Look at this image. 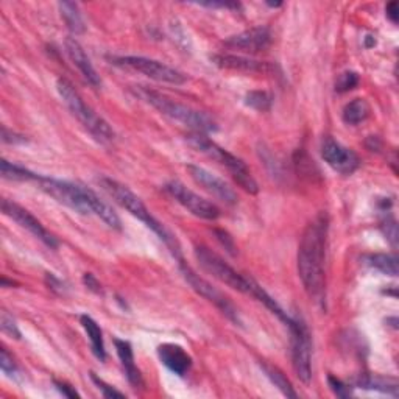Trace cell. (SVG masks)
<instances>
[{
  "label": "cell",
  "instance_id": "obj_1",
  "mask_svg": "<svg viewBox=\"0 0 399 399\" xmlns=\"http://www.w3.org/2000/svg\"><path fill=\"white\" fill-rule=\"evenodd\" d=\"M328 217L320 214L306 227L298 246V275L309 297L321 301L325 297V259Z\"/></svg>",
  "mask_w": 399,
  "mask_h": 399
},
{
  "label": "cell",
  "instance_id": "obj_2",
  "mask_svg": "<svg viewBox=\"0 0 399 399\" xmlns=\"http://www.w3.org/2000/svg\"><path fill=\"white\" fill-rule=\"evenodd\" d=\"M36 183L40 184V189L50 195L61 205L77 210L80 214H94L100 217L108 227L120 230V218L112 210L109 205H107L99 195L94 191L75 184L71 181H63V179H55L49 177H37Z\"/></svg>",
  "mask_w": 399,
  "mask_h": 399
},
{
  "label": "cell",
  "instance_id": "obj_3",
  "mask_svg": "<svg viewBox=\"0 0 399 399\" xmlns=\"http://www.w3.org/2000/svg\"><path fill=\"white\" fill-rule=\"evenodd\" d=\"M193 253H195V258H197L200 263V267L205 270V272L213 275L215 280L223 282L225 285H228V287L261 301L262 304H266L267 309H270V311H272L275 315H278V317H280L285 325H287L290 320L289 315L282 311L281 306L278 304L276 301L270 297L268 293L263 290L254 280L236 272V270L232 268L230 263L225 262L220 256L214 253L213 250H209V248L205 245L195 246Z\"/></svg>",
  "mask_w": 399,
  "mask_h": 399
},
{
  "label": "cell",
  "instance_id": "obj_4",
  "mask_svg": "<svg viewBox=\"0 0 399 399\" xmlns=\"http://www.w3.org/2000/svg\"><path fill=\"white\" fill-rule=\"evenodd\" d=\"M99 184H100L102 189L117 203L120 208H124L125 210H128V213H130L133 217H136L138 220L144 223L147 228L152 230L155 234L160 236V239L164 240V244L170 248L172 253L175 254L178 259H181V254H179V245L177 242V239L173 237L167 230H165V227L160 220H156V218L152 215V213L148 210V208L144 205V201H142L136 193L128 189L125 184L119 183L112 178H107V177L99 178Z\"/></svg>",
  "mask_w": 399,
  "mask_h": 399
},
{
  "label": "cell",
  "instance_id": "obj_5",
  "mask_svg": "<svg viewBox=\"0 0 399 399\" xmlns=\"http://www.w3.org/2000/svg\"><path fill=\"white\" fill-rule=\"evenodd\" d=\"M131 91L134 93V95L139 97V99L152 105L162 116H167L172 120H177V122L189 126L191 130H193V133L205 134L217 130L215 120L209 114H206V112L193 109L187 107V105L172 100L167 95L156 93L153 89H148L145 86H134Z\"/></svg>",
  "mask_w": 399,
  "mask_h": 399
},
{
  "label": "cell",
  "instance_id": "obj_6",
  "mask_svg": "<svg viewBox=\"0 0 399 399\" xmlns=\"http://www.w3.org/2000/svg\"><path fill=\"white\" fill-rule=\"evenodd\" d=\"M187 142L192 145L195 150H198L203 155H206L209 160H213L218 164H222L223 167H227L231 173V177L234 178V181L242 187V189L248 193L256 195L259 192V186L253 178L251 172L248 170L246 164L239 160L237 156L227 152V150L217 145L215 142L206 138L203 133H192L191 136H187Z\"/></svg>",
  "mask_w": 399,
  "mask_h": 399
},
{
  "label": "cell",
  "instance_id": "obj_7",
  "mask_svg": "<svg viewBox=\"0 0 399 399\" xmlns=\"http://www.w3.org/2000/svg\"><path fill=\"white\" fill-rule=\"evenodd\" d=\"M56 89L72 114L80 120V124L85 126L97 141L102 142V144H109V142L114 141L116 133L111 128V125L103 117L97 114L89 105H86V102L81 99V95L75 91V88L69 81L59 78L56 83Z\"/></svg>",
  "mask_w": 399,
  "mask_h": 399
},
{
  "label": "cell",
  "instance_id": "obj_8",
  "mask_svg": "<svg viewBox=\"0 0 399 399\" xmlns=\"http://www.w3.org/2000/svg\"><path fill=\"white\" fill-rule=\"evenodd\" d=\"M290 343H292V365L298 379L309 383L312 379V345L311 333L306 323L298 317H290Z\"/></svg>",
  "mask_w": 399,
  "mask_h": 399
},
{
  "label": "cell",
  "instance_id": "obj_9",
  "mask_svg": "<svg viewBox=\"0 0 399 399\" xmlns=\"http://www.w3.org/2000/svg\"><path fill=\"white\" fill-rule=\"evenodd\" d=\"M111 63L119 67H126L134 72H139L145 77L160 83H170V85H184L186 75L173 67L156 61L145 56H112Z\"/></svg>",
  "mask_w": 399,
  "mask_h": 399
},
{
  "label": "cell",
  "instance_id": "obj_10",
  "mask_svg": "<svg viewBox=\"0 0 399 399\" xmlns=\"http://www.w3.org/2000/svg\"><path fill=\"white\" fill-rule=\"evenodd\" d=\"M179 270H181V273L184 276V280L187 281V284H189L200 297L210 301V303H213L223 315H227L232 323H236V325H242L237 309L234 307V304L231 303L228 297H225L223 293L218 289H215L213 284H209L206 280L200 278L189 266H186L183 259H179Z\"/></svg>",
  "mask_w": 399,
  "mask_h": 399
},
{
  "label": "cell",
  "instance_id": "obj_11",
  "mask_svg": "<svg viewBox=\"0 0 399 399\" xmlns=\"http://www.w3.org/2000/svg\"><path fill=\"white\" fill-rule=\"evenodd\" d=\"M164 189L172 198H175L179 205L186 208L195 217L205 218V220H217L220 217V209L214 203H210L209 200L200 197L198 193L187 189L183 183L169 181Z\"/></svg>",
  "mask_w": 399,
  "mask_h": 399
},
{
  "label": "cell",
  "instance_id": "obj_12",
  "mask_svg": "<svg viewBox=\"0 0 399 399\" xmlns=\"http://www.w3.org/2000/svg\"><path fill=\"white\" fill-rule=\"evenodd\" d=\"M321 156L330 169L342 175H352L360 167V157L330 136L321 142Z\"/></svg>",
  "mask_w": 399,
  "mask_h": 399
},
{
  "label": "cell",
  "instance_id": "obj_13",
  "mask_svg": "<svg viewBox=\"0 0 399 399\" xmlns=\"http://www.w3.org/2000/svg\"><path fill=\"white\" fill-rule=\"evenodd\" d=\"M2 210H4V214L6 217L13 218V220L19 223L22 228H25L27 231L32 232V234L36 239H40L42 244H46L50 248H58V245H59L58 239L54 234H52L50 231L44 228V225L40 220H37V218L32 213H28L27 209L19 206L18 203L4 198L2 200Z\"/></svg>",
  "mask_w": 399,
  "mask_h": 399
},
{
  "label": "cell",
  "instance_id": "obj_14",
  "mask_svg": "<svg viewBox=\"0 0 399 399\" xmlns=\"http://www.w3.org/2000/svg\"><path fill=\"white\" fill-rule=\"evenodd\" d=\"M187 172H189V175L195 183L201 186L203 189L208 191L210 195H214L217 200H220L225 205L230 206L237 205V193L228 183H225L222 178H218L205 167H200V165L195 164L187 165Z\"/></svg>",
  "mask_w": 399,
  "mask_h": 399
},
{
  "label": "cell",
  "instance_id": "obj_15",
  "mask_svg": "<svg viewBox=\"0 0 399 399\" xmlns=\"http://www.w3.org/2000/svg\"><path fill=\"white\" fill-rule=\"evenodd\" d=\"M213 63L220 67V69L242 72V73H259V75H272L276 72V67L268 61H259V59H253L248 56L240 55H230V54H220L214 55Z\"/></svg>",
  "mask_w": 399,
  "mask_h": 399
},
{
  "label": "cell",
  "instance_id": "obj_16",
  "mask_svg": "<svg viewBox=\"0 0 399 399\" xmlns=\"http://www.w3.org/2000/svg\"><path fill=\"white\" fill-rule=\"evenodd\" d=\"M272 44V35L267 27H254L236 36H231L227 41V46L231 49H239L250 54H258L270 47Z\"/></svg>",
  "mask_w": 399,
  "mask_h": 399
},
{
  "label": "cell",
  "instance_id": "obj_17",
  "mask_svg": "<svg viewBox=\"0 0 399 399\" xmlns=\"http://www.w3.org/2000/svg\"><path fill=\"white\" fill-rule=\"evenodd\" d=\"M64 46H66L67 55H69L71 58V61L80 71L83 78H85L91 86L99 88L102 85V80L99 77V73H97V71L94 69L91 59L88 58L85 49L81 47V44L75 40V37H67Z\"/></svg>",
  "mask_w": 399,
  "mask_h": 399
},
{
  "label": "cell",
  "instance_id": "obj_18",
  "mask_svg": "<svg viewBox=\"0 0 399 399\" xmlns=\"http://www.w3.org/2000/svg\"><path fill=\"white\" fill-rule=\"evenodd\" d=\"M161 364L167 367L172 373L178 376H184L192 367V357L187 354L181 346L175 343H164L157 348Z\"/></svg>",
  "mask_w": 399,
  "mask_h": 399
},
{
  "label": "cell",
  "instance_id": "obj_19",
  "mask_svg": "<svg viewBox=\"0 0 399 399\" xmlns=\"http://www.w3.org/2000/svg\"><path fill=\"white\" fill-rule=\"evenodd\" d=\"M114 345H116V350H117L120 362H122V365H124V368H125L126 378H128V381H130L131 386H133L134 388H139V387L144 386V381H142V374H141V371L136 368V364H134L133 348H131L130 342L119 340V338H116Z\"/></svg>",
  "mask_w": 399,
  "mask_h": 399
},
{
  "label": "cell",
  "instance_id": "obj_20",
  "mask_svg": "<svg viewBox=\"0 0 399 399\" xmlns=\"http://www.w3.org/2000/svg\"><path fill=\"white\" fill-rule=\"evenodd\" d=\"M357 387L364 390L379 391V393L391 395L395 398L399 395V387L395 379L383 378V376H378V374H364L362 378L357 381Z\"/></svg>",
  "mask_w": 399,
  "mask_h": 399
},
{
  "label": "cell",
  "instance_id": "obj_21",
  "mask_svg": "<svg viewBox=\"0 0 399 399\" xmlns=\"http://www.w3.org/2000/svg\"><path fill=\"white\" fill-rule=\"evenodd\" d=\"M80 321H81V326L86 330L89 340H91L94 356L103 362V360L107 359V350H105V342H103V334H102L100 326L97 325V321L89 317V315H81Z\"/></svg>",
  "mask_w": 399,
  "mask_h": 399
},
{
  "label": "cell",
  "instance_id": "obj_22",
  "mask_svg": "<svg viewBox=\"0 0 399 399\" xmlns=\"http://www.w3.org/2000/svg\"><path fill=\"white\" fill-rule=\"evenodd\" d=\"M370 112H371V108H370V105L367 103V100L354 99L352 102L345 105V108L342 111V117H343L345 124L359 125L368 119Z\"/></svg>",
  "mask_w": 399,
  "mask_h": 399
},
{
  "label": "cell",
  "instance_id": "obj_23",
  "mask_svg": "<svg viewBox=\"0 0 399 399\" xmlns=\"http://www.w3.org/2000/svg\"><path fill=\"white\" fill-rule=\"evenodd\" d=\"M364 262L368 267L376 268L378 272L388 275V276H398V258L396 254H386V253H376L368 254L364 258Z\"/></svg>",
  "mask_w": 399,
  "mask_h": 399
},
{
  "label": "cell",
  "instance_id": "obj_24",
  "mask_svg": "<svg viewBox=\"0 0 399 399\" xmlns=\"http://www.w3.org/2000/svg\"><path fill=\"white\" fill-rule=\"evenodd\" d=\"M59 11H61V18L64 19L67 28L71 30L72 33L80 35L85 33V20L81 18V13L78 10V5L73 2H61L58 5Z\"/></svg>",
  "mask_w": 399,
  "mask_h": 399
},
{
  "label": "cell",
  "instance_id": "obj_25",
  "mask_svg": "<svg viewBox=\"0 0 399 399\" xmlns=\"http://www.w3.org/2000/svg\"><path fill=\"white\" fill-rule=\"evenodd\" d=\"M262 370L263 373H266L267 378L272 381L273 386L281 391V393L284 396H287V398H298V393L295 391V388L292 387V383L290 381L285 378V374L281 371V370H278L276 367L273 365H268V364H262Z\"/></svg>",
  "mask_w": 399,
  "mask_h": 399
},
{
  "label": "cell",
  "instance_id": "obj_26",
  "mask_svg": "<svg viewBox=\"0 0 399 399\" xmlns=\"http://www.w3.org/2000/svg\"><path fill=\"white\" fill-rule=\"evenodd\" d=\"M0 173H2L5 179H13V181H36L37 177H40L28 169L22 167V165L8 162L6 160H2V162H0Z\"/></svg>",
  "mask_w": 399,
  "mask_h": 399
},
{
  "label": "cell",
  "instance_id": "obj_27",
  "mask_svg": "<svg viewBox=\"0 0 399 399\" xmlns=\"http://www.w3.org/2000/svg\"><path fill=\"white\" fill-rule=\"evenodd\" d=\"M245 105L256 111H268L272 108V95L266 91H251L245 95Z\"/></svg>",
  "mask_w": 399,
  "mask_h": 399
},
{
  "label": "cell",
  "instance_id": "obj_28",
  "mask_svg": "<svg viewBox=\"0 0 399 399\" xmlns=\"http://www.w3.org/2000/svg\"><path fill=\"white\" fill-rule=\"evenodd\" d=\"M359 85V75L352 71L343 72L338 80L335 81V91L337 93H348Z\"/></svg>",
  "mask_w": 399,
  "mask_h": 399
},
{
  "label": "cell",
  "instance_id": "obj_29",
  "mask_svg": "<svg viewBox=\"0 0 399 399\" xmlns=\"http://www.w3.org/2000/svg\"><path fill=\"white\" fill-rule=\"evenodd\" d=\"M0 367H2V373L8 376V378H18L19 368L6 348H2V351H0Z\"/></svg>",
  "mask_w": 399,
  "mask_h": 399
},
{
  "label": "cell",
  "instance_id": "obj_30",
  "mask_svg": "<svg viewBox=\"0 0 399 399\" xmlns=\"http://www.w3.org/2000/svg\"><path fill=\"white\" fill-rule=\"evenodd\" d=\"M0 328H2L6 335L18 338V340L20 338V330L16 325V320H14L6 311H2V315H0Z\"/></svg>",
  "mask_w": 399,
  "mask_h": 399
},
{
  "label": "cell",
  "instance_id": "obj_31",
  "mask_svg": "<svg viewBox=\"0 0 399 399\" xmlns=\"http://www.w3.org/2000/svg\"><path fill=\"white\" fill-rule=\"evenodd\" d=\"M91 379L94 381L97 388H99V390L102 391V395H103L105 398H125V395L122 393V391H119V390H116L114 387H111L109 383H107L103 379H100L99 376H95L94 373L91 374Z\"/></svg>",
  "mask_w": 399,
  "mask_h": 399
},
{
  "label": "cell",
  "instance_id": "obj_32",
  "mask_svg": "<svg viewBox=\"0 0 399 399\" xmlns=\"http://www.w3.org/2000/svg\"><path fill=\"white\" fill-rule=\"evenodd\" d=\"M328 382H329V387L330 390L334 391V393L338 396V398H348L352 395V390L350 386H346L345 382H342L340 379H337L334 378V376H329L328 378Z\"/></svg>",
  "mask_w": 399,
  "mask_h": 399
},
{
  "label": "cell",
  "instance_id": "obj_33",
  "mask_svg": "<svg viewBox=\"0 0 399 399\" xmlns=\"http://www.w3.org/2000/svg\"><path fill=\"white\" fill-rule=\"evenodd\" d=\"M382 231L386 237L390 240L391 245H396V239H398V231H396V222L393 218H386L382 223Z\"/></svg>",
  "mask_w": 399,
  "mask_h": 399
},
{
  "label": "cell",
  "instance_id": "obj_34",
  "mask_svg": "<svg viewBox=\"0 0 399 399\" xmlns=\"http://www.w3.org/2000/svg\"><path fill=\"white\" fill-rule=\"evenodd\" d=\"M2 141L5 142V144H14V145H16V144H25V142H27V139L24 136L8 131L5 126L2 128Z\"/></svg>",
  "mask_w": 399,
  "mask_h": 399
},
{
  "label": "cell",
  "instance_id": "obj_35",
  "mask_svg": "<svg viewBox=\"0 0 399 399\" xmlns=\"http://www.w3.org/2000/svg\"><path fill=\"white\" fill-rule=\"evenodd\" d=\"M55 387L58 388L59 393L66 398H80V393L75 390L72 386H69L67 382H61V381H55Z\"/></svg>",
  "mask_w": 399,
  "mask_h": 399
},
{
  "label": "cell",
  "instance_id": "obj_36",
  "mask_svg": "<svg viewBox=\"0 0 399 399\" xmlns=\"http://www.w3.org/2000/svg\"><path fill=\"white\" fill-rule=\"evenodd\" d=\"M83 282H85L86 287L89 290H93L94 293H102V284L93 273H85L83 275Z\"/></svg>",
  "mask_w": 399,
  "mask_h": 399
},
{
  "label": "cell",
  "instance_id": "obj_37",
  "mask_svg": "<svg viewBox=\"0 0 399 399\" xmlns=\"http://www.w3.org/2000/svg\"><path fill=\"white\" fill-rule=\"evenodd\" d=\"M46 281H47L49 289H52V290L56 292V293H64V284H63V281H59L55 275L47 273L46 275Z\"/></svg>",
  "mask_w": 399,
  "mask_h": 399
},
{
  "label": "cell",
  "instance_id": "obj_38",
  "mask_svg": "<svg viewBox=\"0 0 399 399\" xmlns=\"http://www.w3.org/2000/svg\"><path fill=\"white\" fill-rule=\"evenodd\" d=\"M386 13L387 18L393 22V24H398V18H399V11H398V4L396 2H390L386 6Z\"/></svg>",
  "mask_w": 399,
  "mask_h": 399
},
{
  "label": "cell",
  "instance_id": "obj_39",
  "mask_svg": "<svg viewBox=\"0 0 399 399\" xmlns=\"http://www.w3.org/2000/svg\"><path fill=\"white\" fill-rule=\"evenodd\" d=\"M215 232H217L218 239L222 240V244L225 245V248H227V250H228L230 253L234 254V244H232V240H231V237L227 234V232H223V231H215Z\"/></svg>",
  "mask_w": 399,
  "mask_h": 399
},
{
  "label": "cell",
  "instance_id": "obj_40",
  "mask_svg": "<svg viewBox=\"0 0 399 399\" xmlns=\"http://www.w3.org/2000/svg\"><path fill=\"white\" fill-rule=\"evenodd\" d=\"M365 44H367V47H373L374 44H376V40L373 36H367L365 37Z\"/></svg>",
  "mask_w": 399,
  "mask_h": 399
}]
</instances>
